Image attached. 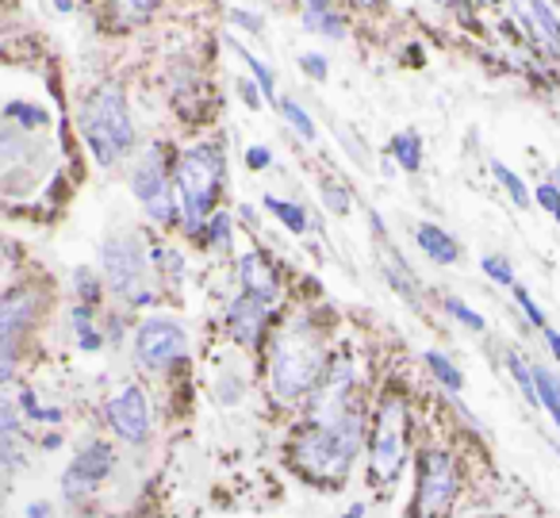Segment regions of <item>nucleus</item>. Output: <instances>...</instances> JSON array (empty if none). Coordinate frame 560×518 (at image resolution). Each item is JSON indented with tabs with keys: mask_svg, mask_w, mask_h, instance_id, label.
Instances as JSON below:
<instances>
[{
	"mask_svg": "<svg viewBox=\"0 0 560 518\" xmlns=\"http://www.w3.org/2000/svg\"><path fill=\"white\" fill-rule=\"evenodd\" d=\"M358 449H361L358 403L338 411H312L307 426L292 441V464L300 469V476L315 480L323 487H335L346 480Z\"/></svg>",
	"mask_w": 560,
	"mask_h": 518,
	"instance_id": "f257e3e1",
	"label": "nucleus"
},
{
	"mask_svg": "<svg viewBox=\"0 0 560 518\" xmlns=\"http://www.w3.org/2000/svg\"><path fill=\"white\" fill-rule=\"evenodd\" d=\"M323 372H327V349H323L319 334L312 326L296 323L277 334L269 357V384L277 400H304L307 392L319 388Z\"/></svg>",
	"mask_w": 560,
	"mask_h": 518,
	"instance_id": "f03ea898",
	"label": "nucleus"
},
{
	"mask_svg": "<svg viewBox=\"0 0 560 518\" xmlns=\"http://www.w3.org/2000/svg\"><path fill=\"white\" fill-rule=\"evenodd\" d=\"M81 131L93 150L96 165H116L119 158L131 154L135 147V124L131 108H127V96L116 85H101L81 108Z\"/></svg>",
	"mask_w": 560,
	"mask_h": 518,
	"instance_id": "7ed1b4c3",
	"label": "nucleus"
},
{
	"mask_svg": "<svg viewBox=\"0 0 560 518\" xmlns=\"http://www.w3.org/2000/svg\"><path fill=\"white\" fill-rule=\"evenodd\" d=\"M411 453V411L399 392L381 395L369 434V480L376 487H392Z\"/></svg>",
	"mask_w": 560,
	"mask_h": 518,
	"instance_id": "20e7f679",
	"label": "nucleus"
},
{
	"mask_svg": "<svg viewBox=\"0 0 560 518\" xmlns=\"http://www.w3.org/2000/svg\"><path fill=\"white\" fill-rule=\"evenodd\" d=\"M223 188V150L219 147H188L177 162V200L185 211V227L200 234L215 216V196Z\"/></svg>",
	"mask_w": 560,
	"mask_h": 518,
	"instance_id": "39448f33",
	"label": "nucleus"
},
{
	"mask_svg": "<svg viewBox=\"0 0 560 518\" xmlns=\"http://www.w3.org/2000/svg\"><path fill=\"white\" fill-rule=\"evenodd\" d=\"M104 273H108V285L119 300H127L131 308H147L154 300V288H150L147 273V250H142L139 234H124V239H108L101 250Z\"/></svg>",
	"mask_w": 560,
	"mask_h": 518,
	"instance_id": "423d86ee",
	"label": "nucleus"
},
{
	"mask_svg": "<svg viewBox=\"0 0 560 518\" xmlns=\"http://www.w3.org/2000/svg\"><path fill=\"white\" fill-rule=\"evenodd\" d=\"M460 495V469L445 449H427L419 457V484H415L411 518H450Z\"/></svg>",
	"mask_w": 560,
	"mask_h": 518,
	"instance_id": "0eeeda50",
	"label": "nucleus"
},
{
	"mask_svg": "<svg viewBox=\"0 0 560 518\" xmlns=\"http://www.w3.org/2000/svg\"><path fill=\"white\" fill-rule=\"evenodd\" d=\"M188 354V334L177 319H147L135 334V357L147 369H165V365L180 361Z\"/></svg>",
	"mask_w": 560,
	"mask_h": 518,
	"instance_id": "6e6552de",
	"label": "nucleus"
},
{
	"mask_svg": "<svg viewBox=\"0 0 560 518\" xmlns=\"http://www.w3.org/2000/svg\"><path fill=\"white\" fill-rule=\"evenodd\" d=\"M131 193L147 204L150 219H158V223H170L173 219V211L177 208H173V188H170V181H165V158L158 147H150L147 154H142V162L135 165Z\"/></svg>",
	"mask_w": 560,
	"mask_h": 518,
	"instance_id": "1a4fd4ad",
	"label": "nucleus"
},
{
	"mask_svg": "<svg viewBox=\"0 0 560 518\" xmlns=\"http://www.w3.org/2000/svg\"><path fill=\"white\" fill-rule=\"evenodd\" d=\"M104 415H108L112 430L124 441H131V446H142V441L150 438V403L139 384L119 388L108 400V407H104Z\"/></svg>",
	"mask_w": 560,
	"mask_h": 518,
	"instance_id": "9d476101",
	"label": "nucleus"
},
{
	"mask_svg": "<svg viewBox=\"0 0 560 518\" xmlns=\"http://www.w3.org/2000/svg\"><path fill=\"white\" fill-rule=\"evenodd\" d=\"M514 20L522 24L526 39L541 50L549 62H560V20L545 0H511Z\"/></svg>",
	"mask_w": 560,
	"mask_h": 518,
	"instance_id": "9b49d317",
	"label": "nucleus"
},
{
	"mask_svg": "<svg viewBox=\"0 0 560 518\" xmlns=\"http://www.w3.org/2000/svg\"><path fill=\"white\" fill-rule=\"evenodd\" d=\"M112 464H116V453H112L108 441H89V446L70 461V469H66L62 492L70 495V499H81V495L96 492V484L108 476Z\"/></svg>",
	"mask_w": 560,
	"mask_h": 518,
	"instance_id": "f8f14e48",
	"label": "nucleus"
},
{
	"mask_svg": "<svg viewBox=\"0 0 560 518\" xmlns=\"http://www.w3.org/2000/svg\"><path fill=\"white\" fill-rule=\"evenodd\" d=\"M269 300H261V296L254 292H242L238 300L231 303V311H226V326H231L234 342H242V346H254L257 338L265 334V323H269Z\"/></svg>",
	"mask_w": 560,
	"mask_h": 518,
	"instance_id": "ddd939ff",
	"label": "nucleus"
},
{
	"mask_svg": "<svg viewBox=\"0 0 560 518\" xmlns=\"http://www.w3.org/2000/svg\"><path fill=\"white\" fill-rule=\"evenodd\" d=\"M35 311H39V303H35L32 288H12V292H4L0 296V334L9 342H20V334L35 323Z\"/></svg>",
	"mask_w": 560,
	"mask_h": 518,
	"instance_id": "4468645a",
	"label": "nucleus"
},
{
	"mask_svg": "<svg viewBox=\"0 0 560 518\" xmlns=\"http://www.w3.org/2000/svg\"><path fill=\"white\" fill-rule=\"evenodd\" d=\"M238 273H242V292H254L261 300L277 303V273L265 262L261 250H249V254L238 257Z\"/></svg>",
	"mask_w": 560,
	"mask_h": 518,
	"instance_id": "2eb2a0df",
	"label": "nucleus"
},
{
	"mask_svg": "<svg viewBox=\"0 0 560 518\" xmlns=\"http://www.w3.org/2000/svg\"><path fill=\"white\" fill-rule=\"evenodd\" d=\"M415 239H419L422 254H427L434 265H453L460 257L457 242H453L450 234H445L442 227H434V223H419V227H415Z\"/></svg>",
	"mask_w": 560,
	"mask_h": 518,
	"instance_id": "dca6fc26",
	"label": "nucleus"
},
{
	"mask_svg": "<svg viewBox=\"0 0 560 518\" xmlns=\"http://www.w3.org/2000/svg\"><path fill=\"white\" fill-rule=\"evenodd\" d=\"M304 4H307V12H304L307 32L327 35V39H335V43H342V39H346V20L338 16L330 0H304Z\"/></svg>",
	"mask_w": 560,
	"mask_h": 518,
	"instance_id": "f3484780",
	"label": "nucleus"
},
{
	"mask_svg": "<svg viewBox=\"0 0 560 518\" xmlns=\"http://www.w3.org/2000/svg\"><path fill=\"white\" fill-rule=\"evenodd\" d=\"M534 384H537V403L549 411V418L557 423V430H560V380L552 377L549 369L534 365Z\"/></svg>",
	"mask_w": 560,
	"mask_h": 518,
	"instance_id": "a211bd4d",
	"label": "nucleus"
},
{
	"mask_svg": "<svg viewBox=\"0 0 560 518\" xmlns=\"http://www.w3.org/2000/svg\"><path fill=\"white\" fill-rule=\"evenodd\" d=\"M392 154H396V162L404 165L407 173H419L422 170V139L415 131L396 135V142H392Z\"/></svg>",
	"mask_w": 560,
	"mask_h": 518,
	"instance_id": "6ab92c4d",
	"label": "nucleus"
},
{
	"mask_svg": "<svg viewBox=\"0 0 560 518\" xmlns=\"http://www.w3.org/2000/svg\"><path fill=\"white\" fill-rule=\"evenodd\" d=\"M4 119H9V124H16L24 135L27 131H39V127H47V112L35 108V104H24V101L9 104V108H4Z\"/></svg>",
	"mask_w": 560,
	"mask_h": 518,
	"instance_id": "aec40b11",
	"label": "nucleus"
},
{
	"mask_svg": "<svg viewBox=\"0 0 560 518\" xmlns=\"http://www.w3.org/2000/svg\"><path fill=\"white\" fill-rule=\"evenodd\" d=\"M265 208L272 211V216L280 219V223L289 227L292 234H304L307 231V216L300 204H289V200H277V196H265Z\"/></svg>",
	"mask_w": 560,
	"mask_h": 518,
	"instance_id": "412c9836",
	"label": "nucleus"
},
{
	"mask_svg": "<svg viewBox=\"0 0 560 518\" xmlns=\"http://www.w3.org/2000/svg\"><path fill=\"white\" fill-rule=\"evenodd\" d=\"M162 0H116V24L119 27H131V24H142L158 12Z\"/></svg>",
	"mask_w": 560,
	"mask_h": 518,
	"instance_id": "4be33fe9",
	"label": "nucleus"
},
{
	"mask_svg": "<svg viewBox=\"0 0 560 518\" xmlns=\"http://www.w3.org/2000/svg\"><path fill=\"white\" fill-rule=\"evenodd\" d=\"M427 365H430V372H434V380L442 388H450V392H460V388H465V377H460V369L445 354H434V349H430Z\"/></svg>",
	"mask_w": 560,
	"mask_h": 518,
	"instance_id": "5701e85b",
	"label": "nucleus"
},
{
	"mask_svg": "<svg viewBox=\"0 0 560 518\" xmlns=\"http://www.w3.org/2000/svg\"><path fill=\"white\" fill-rule=\"evenodd\" d=\"M277 104H280V116H284V119H289V124H292V131H296L300 139L315 142V135H319V131H315V119L307 116V112L300 108V104L292 101V96H284V101H277Z\"/></svg>",
	"mask_w": 560,
	"mask_h": 518,
	"instance_id": "b1692460",
	"label": "nucleus"
},
{
	"mask_svg": "<svg viewBox=\"0 0 560 518\" xmlns=\"http://www.w3.org/2000/svg\"><path fill=\"white\" fill-rule=\"evenodd\" d=\"M491 173H495V181L506 188V193H511V200L518 204V208H529V200H534V196H529V188L522 185V177L511 170V165H503V162H491Z\"/></svg>",
	"mask_w": 560,
	"mask_h": 518,
	"instance_id": "393cba45",
	"label": "nucleus"
},
{
	"mask_svg": "<svg viewBox=\"0 0 560 518\" xmlns=\"http://www.w3.org/2000/svg\"><path fill=\"white\" fill-rule=\"evenodd\" d=\"M231 50L242 58V62H246V70L254 73V78H257V85H261V93H265V96H272V70H269V66H261V58H257V55H249V50L242 47L238 39H231Z\"/></svg>",
	"mask_w": 560,
	"mask_h": 518,
	"instance_id": "a878e982",
	"label": "nucleus"
},
{
	"mask_svg": "<svg viewBox=\"0 0 560 518\" xmlns=\"http://www.w3.org/2000/svg\"><path fill=\"white\" fill-rule=\"evenodd\" d=\"M506 365H511V372H514V380H518L522 395H526L529 403H537V384H534V369H529V365L522 361L518 354H506Z\"/></svg>",
	"mask_w": 560,
	"mask_h": 518,
	"instance_id": "bb28decb",
	"label": "nucleus"
},
{
	"mask_svg": "<svg viewBox=\"0 0 560 518\" xmlns=\"http://www.w3.org/2000/svg\"><path fill=\"white\" fill-rule=\"evenodd\" d=\"M445 311H450V315L457 319V323H465L468 331H483V326H488V323H483L480 311H472L465 300H457V296H450V300H445Z\"/></svg>",
	"mask_w": 560,
	"mask_h": 518,
	"instance_id": "cd10ccee",
	"label": "nucleus"
},
{
	"mask_svg": "<svg viewBox=\"0 0 560 518\" xmlns=\"http://www.w3.org/2000/svg\"><path fill=\"white\" fill-rule=\"evenodd\" d=\"M73 285H78V292H81V303H85V308H96V300H101V280H96V273L78 269L73 273Z\"/></svg>",
	"mask_w": 560,
	"mask_h": 518,
	"instance_id": "c85d7f7f",
	"label": "nucleus"
},
{
	"mask_svg": "<svg viewBox=\"0 0 560 518\" xmlns=\"http://www.w3.org/2000/svg\"><path fill=\"white\" fill-rule=\"evenodd\" d=\"M208 239H211V246H231V216H226V211H215V216L208 219Z\"/></svg>",
	"mask_w": 560,
	"mask_h": 518,
	"instance_id": "c756f323",
	"label": "nucleus"
},
{
	"mask_svg": "<svg viewBox=\"0 0 560 518\" xmlns=\"http://www.w3.org/2000/svg\"><path fill=\"white\" fill-rule=\"evenodd\" d=\"M323 200H327V208L335 211V216H346V211H350V193H346V188H338L335 181H323Z\"/></svg>",
	"mask_w": 560,
	"mask_h": 518,
	"instance_id": "7c9ffc66",
	"label": "nucleus"
},
{
	"mask_svg": "<svg viewBox=\"0 0 560 518\" xmlns=\"http://www.w3.org/2000/svg\"><path fill=\"white\" fill-rule=\"evenodd\" d=\"M514 300H518L522 315L529 319V326H541V331H545V315H541V308H537V303H534V296H529V288L514 285Z\"/></svg>",
	"mask_w": 560,
	"mask_h": 518,
	"instance_id": "2f4dec72",
	"label": "nucleus"
},
{
	"mask_svg": "<svg viewBox=\"0 0 560 518\" xmlns=\"http://www.w3.org/2000/svg\"><path fill=\"white\" fill-rule=\"evenodd\" d=\"M16 377V342H9L0 334V384Z\"/></svg>",
	"mask_w": 560,
	"mask_h": 518,
	"instance_id": "473e14b6",
	"label": "nucleus"
},
{
	"mask_svg": "<svg viewBox=\"0 0 560 518\" xmlns=\"http://www.w3.org/2000/svg\"><path fill=\"white\" fill-rule=\"evenodd\" d=\"M483 273H488L495 285H514V273H511V265L503 262V257H483Z\"/></svg>",
	"mask_w": 560,
	"mask_h": 518,
	"instance_id": "72a5a7b5",
	"label": "nucleus"
},
{
	"mask_svg": "<svg viewBox=\"0 0 560 518\" xmlns=\"http://www.w3.org/2000/svg\"><path fill=\"white\" fill-rule=\"evenodd\" d=\"M300 70H304L307 78H315V81H327L330 66H327V58H323V55H304V58H300Z\"/></svg>",
	"mask_w": 560,
	"mask_h": 518,
	"instance_id": "f704fd0d",
	"label": "nucleus"
},
{
	"mask_svg": "<svg viewBox=\"0 0 560 518\" xmlns=\"http://www.w3.org/2000/svg\"><path fill=\"white\" fill-rule=\"evenodd\" d=\"M534 200L541 204V208H545V211H549V216H552V211L560 208V188L552 185V181H545V185H541V188H537V193H534Z\"/></svg>",
	"mask_w": 560,
	"mask_h": 518,
	"instance_id": "c9c22d12",
	"label": "nucleus"
},
{
	"mask_svg": "<svg viewBox=\"0 0 560 518\" xmlns=\"http://www.w3.org/2000/svg\"><path fill=\"white\" fill-rule=\"evenodd\" d=\"M257 89H261L257 81H238V96L249 104V108H261V93H257Z\"/></svg>",
	"mask_w": 560,
	"mask_h": 518,
	"instance_id": "e433bc0d",
	"label": "nucleus"
},
{
	"mask_svg": "<svg viewBox=\"0 0 560 518\" xmlns=\"http://www.w3.org/2000/svg\"><path fill=\"white\" fill-rule=\"evenodd\" d=\"M231 20H234V24H242V27H246V32H261V16H254V12H242V9H234L231 12Z\"/></svg>",
	"mask_w": 560,
	"mask_h": 518,
	"instance_id": "4c0bfd02",
	"label": "nucleus"
},
{
	"mask_svg": "<svg viewBox=\"0 0 560 518\" xmlns=\"http://www.w3.org/2000/svg\"><path fill=\"white\" fill-rule=\"evenodd\" d=\"M269 162H272V158H269V150H265V147H249L246 150V165H249V170H265Z\"/></svg>",
	"mask_w": 560,
	"mask_h": 518,
	"instance_id": "58836bf2",
	"label": "nucleus"
},
{
	"mask_svg": "<svg viewBox=\"0 0 560 518\" xmlns=\"http://www.w3.org/2000/svg\"><path fill=\"white\" fill-rule=\"evenodd\" d=\"M545 342H549V349H552V357L560 361V334L552 331V326H545Z\"/></svg>",
	"mask_w": 560,
	"mask_h": 518,
	"instance_id": "ea45409f",
	"label": "nucleus"
},
{
	"mask_svg": "<svg viewBox=\"0 0 560 518\" xmlns=\"http://www.w3.org/2000/svg\"><path fill=\"white\" fill-rule=\"evenodd\" d=\"M238 211H242V219H246V223H257V211H254V208H249V204H242V208H238Z\"/></svg>",
	"mask_w": 560,
	"mask_h": 518,
	"instance_id": "a19ab883",
	"label": "nucleus"
},
{
	"mask_svg": "<svg viewBox=\"0 0 560 518\" xmlns=\"http://www.w3.org/2000/svg\"><path fill=\"white\" fill-rule=\"evenodd\" d=\"M4 464H9V441L0 438V472H4Z\"/></svg>",
	"mask_w": 560,
	"mask_h": 518,
	"instance_id": "79ce46f5",
	"label": "nucleus"
},
{
	"mask_svg": "<svg viewBox=\"0 0 560 518\" xmlns=\"http://www.w3.org/2000/svg\"><path fill=\"white\" fill-rule=\"evenodd\" d=\"M361 515H365V507H361V503H353V507H350V510H346V515H342V518H361Z\"/></svg>",
	"mask_w": 560,
	"mask_h": 518,
	"instance_id": "37998d69",
	"label": "nucleus"
},
{
	"mask_svg": "<svg viewBox=\"0 0 560 518\" xmlns=\"http://www.w3.org/2000/svg\"><path fill=\"white\" fill-rule=\"evenodd\" d=\"M27 518H47V507H43V503L39 507H27Z\"/></svg>",
	"mask_w": 560,
	"mask_h": 518,
	"instance_id": "c03bdc74",
	"label": "nucleus"
},
{
	"mask_svg": "<svg viewBox=\"0 0 560 518\" xmlns=\"http://www.w3.org/2000/svg\"><path fill=\"white\" fill-rule=\"evenodd\" d=\"M55 9L58 12H73V0H55Z\"/></svg>",
	"mask_w": 560,
	"mask_h": 518,
	"instance_id": "a18cd8bd",
	"label": "nucleus"
},
{
	"mask_svg": "<svg viewBox=\"0 0 560 518\" xmlns=\"http://www.w3.org/2000/svg\"><path fill=\"white\" fill-rule=\"evenodd\" d=\"M358 4H365V9H376V4H381V0H358Z\"/></svg>",
	"mask_w": 560,
	"mask_h": 518,
	"instance_id": "49530a36",
	"label": "nucleus"
},
{
	"mask_svg": "<svg viewBox=\"0 0 560 518\" xmlns=\"http://www.w3.org/2000/svg\"><path fill=\"white\" fill-rule=\"evenodd\" d=\"M430 4H453V0H430Z\"/></svg>",
	"mask_w": 560,
	"mask_h": 518,
	"instance_id": "de8ad7c7",
	"label": "nucleus"
},
{
	"mask_svg": "<svg viewBox=\"0 0 560 518\" xmlns=\"http://www.w3.org/2000/svg\"><path fill=\"white\" fill-rule=\"evenodd\" d=\"M552 181H557V188H560V170H557V173H552Z\"/></svg>",
	"mask_w": 560,
	"mask_h": 518,
	"instance_id": "09e8293b",
	"label": "nucleus"
},
{
	"mask_svg": "<svg viewBox=\"0 0 560 518\" xmlns=\"http://www.w3.org/2000/svg\"><path fill=\"white\" fill-rule=\"evenodd\" d=\"M476 4H495V0H476Z\"/></svg>",
	"mask_w": 560,
	"mask_h": 518,
	"instance_id": "8fccbe9b",
	"label": "nucleus"
},
{
	"mask_svg": "<svg viewBox=\"0 0 560 518\" xmlns=\"http://www.w3.org/2000/svg\"><path fill=\"white\" fill-rule=\"evenodd\" d=\"M552 219H557V223H560V208H557V211H552Z\"/></svg>",
	"mask_w": 560,
	"mask_h": 518,
	"instance_id": "3c124183",
	"label": "nucleus"
}]
</instances>
